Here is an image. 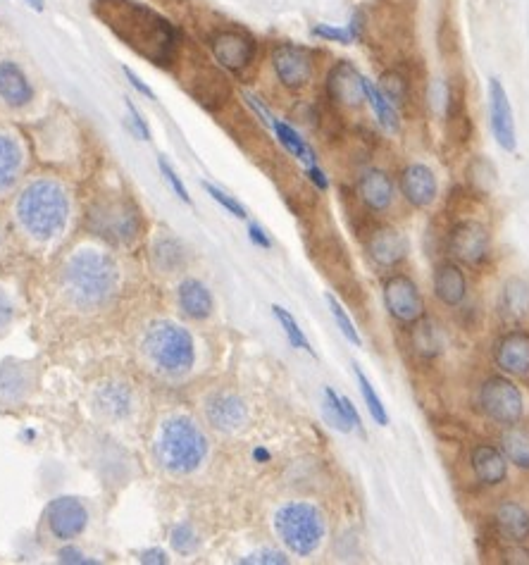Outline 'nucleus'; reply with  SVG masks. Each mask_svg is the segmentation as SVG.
Returning a JSON list of instances; mask_svg holds the SVG:
<instances>
[{
  "label": "nucleus",
  "instance_id": "obj_7",
  "mask_svg": "<svg viewBox=\"0 0 529 565\" xmlns=\"http://www.w3.org/2000/svg\"><path fill=\"white\" fill-rule=\"evenodd\" d=\"M89 227L96 237L112 244H132L141 234L139 208L129 201L96 203L89 213Z\"/></svg>",
  "mask_w": 529,
  "mask_h": 565
},
{
  "label": "nucleus",
  "instance_id": "obj_10",
  "mask_svg": "<svg viewBox=\"0 0 529 565\" xmlns=\"http://www.w3.org/2000/svg\"><path fill=\"white\" fill-rule=\"evenodd\" d=\"M491 234L479 220L456 222L448 234V253L465 265H482L489 258Z\"/></svg>",
  "mask_w": 529,
  "mask_h": 565
},
{
  "label": "nucleus",
  "instance_id": "obj_2",
  "mask_svg": "<svg viewBox=\"0 0 529 565\" xmlns=\"http://www.w3.org/2000/svg\"><path fill=\"white\" fill-rule=\"evenodd\" d=\"M62 284H65L67 296L77 306L96 308L115 296L117 284H120V270H117L115 260L105 253L79 251L65 265Z\"/></svg>",
  "mask_w": 529,
  "mask_h": 565
},
{
  "label": "nucleus",
  "instance_id": "obj_26",
  "mask_svg": "<svg viewBox=\"0 0 529 565\" xmlns=\"http://www.w3.org/2000/svg\"><path fill=\"white\" fill-rule=\"evenodd\" d=\"M499 310L506 320H525L529 315V282L522 277H510L501 289Z\"/></svg>",
  "mask_w": 529,
  "mask_h": 565
},
{
  "label": "nucleus",
  "instance_id": "obj_39",
  "mask_svg": "<svg viewBox=\"0 0 529 565\" xmlns=\"http://www.w3.org/2000/svg\"><path fill=\"white\" fill-rule=\"evenodd\" d=\"M155 263H158L160 270L172 272L174 268L182 265V248L174 239H160L155 244Z\"/></svg>",
  "mask_w": 529,
  "mask_h": 565
},
{
  "label": "nucleus",
  "instance_id": "obj_54",
  "mask_svg": "<svg viewBox=\"0 0 529 565\" xmlns=\"http://www.w3.org/2000/svg\"><path fill=\"white\" fill-rule=\"evenodd\" d=\"M520 544H513L510 546V551L506 554V561L510 563H529V554L525 549H518Z\"/></svg>",
  "mask_w": 529,
  "mask_h": 565
},
{
  "label": "nucleus",
  "instance_id": "obj_34",
  "mask_svg": "<svg viewBox=\"0 0 529 565\" xmlns=\"http://www.w3.org/2000/svg\"><path fill=\"white\" fill-rule=\"evenodd\" d=\"M356 380H358V387H360V394H363V399L367 403V411H370L372 418H375L377 425H382V427H387L389 425V413H387V408H384V403L382 399L377 396V391L375 387H372L370 380L365 377V372L356 368Z\"/></svg>",
  "mask_w": 529,
  "mask_h": 565
},
{
  "label": "nucleus",
  "instance_id": "obj_53",
  "mask_svg": "<svg viewBox=\"0 0 529 565\" xmlns=\"http://www.w3.org/2000/svg\"><path fill=\"white\" fill-rule=\"evenodd\" d=\"M139 561L146 563V565H151V563H167V556H165V551L151 549V551H143Z\"/></svg>",
  "mask_w": 529,
  "mask_h": 565
},
{
  "label": "nucleus",
  "instance_id": "obj_45",
  "mask_svg": "<svg viewBox=\"0 0 529 565\" xmlns=\"http://www.w3.org/2000/svg\"><path fill=\"white\" fill-rule=\"evenodd\" d=\"M241 563H265V565L275 563V565H284V563H289V558H286L282 551L265 549V551H255V554L241 558Z\"/></svg>",
  "mask_w": 529,
  "mask_h": 565
},
{
  "label": "nucleus",
  "instance_id": "obj_16",
  "mask_svg": "<svg viewBox=\"0 0 529 565\" xmlns=\"http://www.w3.org/2000/svg\"><path fill=\"white\" fill-rule=\"evenodd\" d=\"M494 363L510 377L529 375V332L513 329L506 332L494 346Z\"/></svg>",
  "mask_w": 529,
  "mask_h": 565
},
{
  "label": "nucleus",
  "instance_id": "obj_14",
  "mask_svg": "<svg viewBox=\"0 0 529 565\" xmlns=\"http://www.w3.org/2000/svg\"><path fill=\"white\" fill-rule=\"evenodd\" d=\"M489 122H491V132H494V139L499 141L503 151H515V146H518V136H515L513 105H510L508 93L496 77L489 82Z\"/></svg>",
  "mask_w": 529,
  "mask_h": 565
},
{
  "label": "nucleus",
  "instance_id": "obj_15",
  "mask_svg": "<svg viewBox=\"0 0 529 565\" xmlns=\"http://www.w3.org/2000/svg\"><path fill=\"white\" fill-rule=\"evenodd\" d=\"M327 93L336 105L346 108H358L365 98V77L360 74L351 62L341 60L327 74Z\"/></svg>",
  "mask_w": 529,
  "mask_h": 565
},
{
  "label": "nucleus",
  "instance_id": "obj_46",
  "mask_svg": "<svg viewBox=\"0 0 529 565\" xmlns=\"http://www.w3.org/2000/svg\"><path fill=\"white\" fill-rule=\"evenodd\" d=\"M244 101L248 103V108H251L253 113L258 115L260 120H263V122L267 124V127H272V124H275V117H272V113H270V110L265 108L263 101H260L258 96H253V93H248V91H246V93H244Z\"/></svg>",
  "mask_w": 529,
  "mask_h": 565
},
{
  "label": "nucleus",
  "instance_id": "obj_52",
  "mask_svg": "<svg viewBox=\"0 0 529 565\" xmlns=\"http://www.w3.org/2000/svg\"><path fill=\"white\" fill-rule=\"evenodd\" d=\"M306 175L310 177V182H313L317 189H322L325 191L327 186H329V182H327V177H325V172L320 170V167L317 165H308V170H306Z\"/></svg>",
  "mask_w": 529,
  "mask_h": 565
},
{
  "label": "nucleus",
  "instance_id": "obj_8",
  "mask_svg": "<svg viewBox=\"0 0 529 565\" xmlns=\"http://www.w3.org/2000/svg\"><path fill=\"white\" fill-rule=\"evenodd\" d=\"M479 408L496 425H513L525 413L522 391L508 377L494 375L479 387Z\"/></svg>",
  "mask_w": 529,
  "mask_h": 565
},
{
  "label": "nucleus",
  "instance_id": "obj_21",
  "mask_svg": "<svg viewBox=\"0 0 529 565\" xmlns=\"http://www.w3.org/2000/svg\"><path fill=\"white\" fill-rule=\"evenodd\" d=\"M205 418L217 432H234L248 418L246 403L234 394H215L205 406Z\"/></svg>",
  "mask_w": 529,
  "mask_h": 565
},
{
  "label": "nucleus",
  "instance_id": "obj_55",
  "mask_svg": "<svg viewBox=\"0 0 529 565\" xmlns=\"http://www.w3.org/2000/svg\"><path fill=\"white\" fill-rule=\"evenodd\" d=\"M253 458H255V461H258V463H267V461H270V451L255 449V451H253Z\"/></svg>",
  "mask_w": 529,
  "mask_h": 565
},
{
  "label": "nucleus",
  "instance_id": "obj_28",
  "mask_svg": "<svg viewBox=\"0 0 529 565\" xmlns=\"http://www.w3.org/2000/svg\"><path fill=\"white\" fill-rule=\"evenodd\" d=\"M501 451L506 453L508 463H513L515 468L529 470V425L527 422H513L506 425V430L501 434Z\"/></svg>",
  "mask_w": 529,
  "mask_h": 565
},
{
  "label": "nucleus",
  "instance_id": "obj_33",
  "mask_svg": "<svg viewBox=\"0 0 529 565\" xmlns=\"http://www.w3.org/2000/svg\"><path fill=\"white\" fill-rule=\"evenodd\" d=\"M322 413H325V420L334 430L339 432H351L353 430V422L348 418L346 408H344V399L332 387H325V403H322Z\"/></svg>",
  "mask_w": 529,
  "mask_h": 565
},
{
  "label": "nucleus",
  "instance_id": "obj_43",
  "mask_svg": "<svg viewBox=\"0 0 529 565\" xmlns=\"http://www.w3.org/2000/svg\"><path fill=\"white\" fill-rule=\"evenodd\" d=\"M313 34L320 36V39L325 41H334V43H341V46H348V43H353V34L344 27H332V24H315L313 27Z\"/></svg>",
  "mask_w": 529,
  "mask_h": 565
},
{
  "label": "nucleus",
  "instance_id": "obj_11",
  "mask_svg": "<svg viewBox=\"0 0 529 565\" xmlns=\"http://www.w3.org/2000/svg\"><path fill=\"white\" fill-rule=\"evenodd\" d=\"M272 70L282 86L298 91L313 79V58L306 48L294 46V43H277L272 48Z\"/></svg>",
  "mask_w": 529,
  "mask_h": 565
},
{
  "label": "nucleus",
  "instance_id": "obj_29",
  "mask_svg": "<svg viewBox=\"0 0 529 565\" xmlns=\"http://www.w3.org/2000/svg\"><path fill=\"white\" fill-rule=\"evenodd\" d=\"M96 401L98 408L115 420L127 418L129 411H132V391L124 384H105V387L98 389Z\"/></svg>",
  "mask_w": 529,
  "mask_h": 565
},
{
  "label": "nucleus",
  "instance_id": "obj_12",
  "mask_svg": "<svg viewBox=\"0 0 529 565\" xmlns=\"http://www.w3.org/2000/svg\"><path fill=\"white\" fill-rule=\"evenodd\" d=\"M210 51H213L215 60L222 67L232 72H244L246 67H251L255 58V41L253 36H248L246 31L224 29L217 31L210 41Z\"/></svg>",
  "mask_w": 529,
  "mask_h": 565
},
{
  "label": "nucleus",
  "instance_id": "obj_30",
  "mask_svg": "<svg viewBox=\"0 0 529 565\" xmlns=\"http://www.w3.org/2000/svg\"><path fill=\"white\" fill-rule=\"evenodd\" d=\"M413 349L425 358L439 356L444 349V337H441L437 322L425 318V315L418 322H413Z\"/></svg>",
  "mask_w": 529,
  "mask_h": 565
},
{
  "label": "nucleus",
  "instance_id": "obj_51",
  "mask_svg": "<svg viewBox=\"0 0 529 565\" xmlns=\"http://www.w3.org/2000/svg\"><path fill=\"white\" fill-rule=\"evenodd\" d=\"M248 237H251L253 244H258L260 248H270V246H272V241H270V237H267V234H265V229L258 227V225L248 227Z\"/></svg>",
  "mask_w": 529,
  "mask_h": 565
},
{
  "label": "nucleus",
  "instance_id": "obj_47",
  "mask_svg": "<svg viewBox=\"0 0 529 565\" xmlns=\"http://www.w3.org/2000/svg\"><path fill=\"white\" fill-rule=\"evenodd\" d=\"M127 113H129V117H132V124H134L136 134H139L143 141L151 139V129H148L146 120H143V115L139 113V110H136V105L132 101H127Z\"/></svg>",
  "mask_w": 529,
  "mask_h": 565
},
{
  "label": "nucleus",
  "instance_id": "obj_35",
  "mask_svg": "<svg viewBox=\"0 0 529 565\" xmlns=\"http://www.w3.org/2000/svg\"><path fill=\"white\" fill-rule=\"evenodd\" d=\"M194 96L201 101L203 105H208V108H217L224 98H227V84H224V79L220 74H208V82H201V79H196V86H194Z\"/></svg>",
  "mask_w": 529,
  "mask_h": 565
},
{
  "label": "nucleus",
  "instance_id": "obj_37",
  "mask_svg": "<svg viewBox=\"0 0 529 565\" xmlns=\"http://www.w3.org/2000/svg\"><path fill=\"white\" fill-rule=\"evenodd\" d=\"M379 89H382L384 96L389 98V103L394 108H403L408 101V82L403 74L398 72H384L382 79H379Z\"/></svg>",
  "mask_w": 529,
  "mask_h": 565
},
{
  "label": "nucleus",
  "instance_id": "obj_38",
  "mask_svg": "<svg viewBox=\"0 0 529 565\" xmlns=\"http://www.w3.org/2000/svg\"><path fill=\"white\" fill-rule=\"evenodd\" d=\"M24 387H27V380H24V372L17 368H5L0 372V401L12 403L20 401L24 396Z\"/></svg>",
  "mask_w": 529,
  "mask_h": 565
},
{
  "label": "nucleus",
  "instance_id": "obj_32",
  "mask_svg": "<svg viewBox=\"0 0 529 565\" xmlns=\"http://www.w3.org/2000/svg\"><path fill=\"white\" fill-rule=\"evenodd\" d=\"M365 98H367V103L372 105V110H375L379 124H382L384 129H389V132H396L398 110L389 103V98L384 96L382 89H379L375 82H370V79H365Z\"/></svg>",
  "mask_w": 529,
  "mask_h": 565
},
{
  "label": "nucleus",
  "instance_id": "obj_50",
  "mask_svg": "<svg viewBox=\"0 0 529 565\" xmlns=\"http://www.w3.org/2000/svg\"><path fill=\"white\" fill-rule=\"evenodd\" d=\"M58 558H60V563H74V565H77V563H93L82 554V551L72 549V546H65V549H62L58 554Z\"/></svg>",
  "mask_w": 529,
  "mask_h": 565
},
{
  "label": "nucleus",
  "instance_id": "obj_24",
  "mask_svg": "<svg viewBox=\"0 0 529 565\" xmlns=\"http://www.w3.org/2000/svg\"><path fill=\"white\" fill-rule=\"evenodd\" d=\"M494 527L506 542L525 544L529 539V513L515 501H503L494 511Z\"/></svg>",
  "mask_w": 529,
  "mask_h": 565
},
{
  "label": "nucleus",
  "instance_id": "obj_6",
  "mask_svg": "<svg viewBox=\"0 0 529 565\" xmlns=\"http://www.w3.org/2000/svg\"><path fill=\"white\" fill-rule=\"evenodd\" d=\"M277 535L286 549L296 556L315 554L317 546L325 539V518L315 506L294 501L277 511Z\"/></svg>",
  "mask_w": 529,
  "mask_h": 565
},
{
  "label": "nucleus",
  "instance_id": "obj_27",
  "mask_svg": "<svg viewBox=\"0 0 529 565\" xmlns=\"http://www.w3.org/2000/svg\"><path fill=\"white\" fill-rule=\"evenodd\" d=\"M24 167V153L22 146L17 144V139H12L10 134L0 132V194L10 191L20 179V172Z\"/></svg>",
  "mask_w": 529,
  "mask_h": 565
},
{
  "label": "nucleus",
  "instance_id": "obj_17",
  "mask_svg": "<svg viewBox=\"0 0 529 565\" xmlns=\"http://www.w3.org/2000/svg\"><path fill=\"white\" fill-rule=\"evenodd\" d=\"M367 256L372 258V263H377L379 268H396L398 263H403L408 256V241L401 232L394 227L379 225L367 234L365 241Z\"/></svg>",
  "mask_w": 529,
  "mask_h": 565
},
{
  "label": "nucleus",
  "instance_id": "obj_22",
  "mask_svg": "<svg viewBox=\"0 0 529 565\" xmlns=\"http://www.w3.org/2000/svg\"><path fill=\"white\" fill-rule=\"evenodd\" d=\"M434 294L444 306L458 308L468 296V277L458 263L446 260L434 270Z\"/></svg>",
  "mask_w": 529,
  "mask_h": 565
},
{
  "label": "nucleus",
  "instance_id": "obj_48",
  "mask_svg": "<svg viewBox=\"0 0 529 565\" xmlns=\"http://www.w3.org/2000/svg\"><path fill=\"white\" fill-rule=\"evenodd\" d=\"M124 77L129 79V84H132L134 89L141 93V96H146V98H151V101H155V93H153L151 86H148L146 82H143V79H141L139 74H136L134 70H129V67H124Z\"/></svg>",
  "mask_w": 529,
  "mask_h": 565
},
{
  "label": "nucleus",
  "instance_id": "obj_42",
  "mask_svg": "<svg viewBox=\"0 0 529 565\" xmlns=\"http://www.w3.org/2000/svg\"><path fill=\"white\" fill-rule=\"evenodd\" d=\"M203 186H205V191H208V194L213 196V201L220 203V206H222L224 210H229V213H232L234 217H239V220H246L248 215H246V210H244V206H241L239 201H234L232 196L224 194L222 189H217V186H213L210 182H205Z\"/></svg>",
  "mask_w": 529,
  "mask_h": 565
},
{
  "label": "nucleus",
  "instance_id": "obj_3",
  "mask_svg": "<svg viewBox=\"0 0 529 565\" xmlns=\"http://www.w3.org/2000/svg\"><path fill=\"white\" fill-rule=\"evenodd\" d=\"M17 222L31 239L48 241L58 237L70 215V201L65 189L51 179H39L29 184L17 198Z\"/></svg>",
  "mask_w": 529,
  "mask_h": 565
},
{
  "label": "nucleus",
  "instance_id": "obj_1",
  "mask_svg": "<svg viewBox=\"0 0 529 565\" xmlns=\"http://www.w3.org/2000/svg\"><path fill=\"white\" fill-rule=\"evenodd\" d=\"M98 15L132 51L153 65H170L177 31L165 17L134 0H98Z\"/></svg>",
  "mask_w": 529,
  "mask_h": 565
},
{
  "label": "nucleus",
  "instance_id": "obj_41",
  "mask_svg": "<svg viewBox=\"0 0 529 565\" xmlns=\"http://www.w3.org/2000/svg\"><path fill=\"white\" fill-rule=\"evenodd\" d=\"M170 542H172V546H174V551H177V554H191V551L196 549V544H198V539H196V532L191 530V525H186V523H182V525H177L172 530V537H170Z\"/></svg>",
  "mask_w": 529,
  "mask_h": 565
},
{
  "label": "nucleus",
  "instance_id": "obj_31",
  "mask_svg": "<svg viewBox=\"0 0 529 565\" xmlns=\"http://www.w3.org/2000/svg\"><path fill=\"white\" fill-rule=\"evenodd\" d=\"M272 129H275L279 144H282L286 151L294 155V158L303 160L306 165H315V151L308 146V141L303 139V136L298 134L294 127H291V124H286L282 120H275Z\"/></svg>",
  "mask_w": 529,
  "mask_h": 565
},
{
  "label": "nucleus",
  "instance_id": "obj_9",
  "mask_svg": "<svg viewBox=\"0 0 529 565\" xmlns=\"http://www.w3.org/2000/svg\"><path fill=\"white\" fill-rule=\"evenodd\" d=\"M382 296L389 315L401 325H413L425 315V298H422L418 284L408 275L396 272V275L384 279Z\"/></svg>",
  "mask_w": 529,
  "mask_h": 565
},
{
  "label": "nucleus",
  "instance_id": "obj_4",
  "mask_svg": "<svg viewBox=\"0 0 529 565\" xmlns=\"http://www.w3.org/2000/svg\"><path fill=\"white\" fill-rule=\"evenodd\" d=\"M155 456L160 468L170 475H191L208 456V439L194 420L177 415L163 422L155 439Z\"/></svg>",
  "mask_w": 529,
  "mask_h": 565
},
{
  "label": "nucleus",
  "instance_id": "obj_36",
  "mask_svg": "<svg viewBox=\"0 0 529 565\" xmlns=\"http://www.w3.org/2000/svg\"><path fill=\"white\" fill-rule=\"evenodd\" d=\"M272 313H275V318L279 320V325H282V329H284L286 339L291 341V346H294V349L313 353V346H310V341L306 339V334H303V329L298 327L296 318L289 313V310L282 308V306H272Z\"/></svg>",
  "mask_w": 529,
  "mask_h": 565
},
{
  "label": "nucleus",
  "instance_id": "obj_56",
  "mask_svg": "<svg viewBox=\"0 0 529 565\" xmlns=\"http://www.w3.org/2000/svg\"><path fill=\"white\" fill-rule=\"evenodd\" d=\"M24 3L31 5L36 12H43V0H24Z\"/></svg>",
  "mask_w": 529,
  "mask_h": 565
},
{
  "label": "nucleus",
  "instance_id": "obj_19",
  "mask_svg": "<svg viewBox=\"0 0 529 565\" xmlns=\"http://www.w3.org/2000/svg\"><path fill=\"white\" fill-rule=\"evenodd\" d=\"M0 101L12 110L34 101V86L22 67L12 60H0Z\"/></svg>",
  "mask_w": 529,
  "mask_h": 565
},
{
  "label": "nucleus",
  "instance_id": "obj_40",
  "mask_svg": "<svg viewBox=\"0 0 529 565\" xmlns=\"http://www.w3.org/2000/svg\"><path fill=\"white\" fill-rule=\"evenodd\" d=\"M327 303H329V310H332V315H334V322H336V325H339V329H341V334H344V337H346L348 341H351L353 346L363 344V341H360L358 329H356V325H353V320L348 318V313L344 310V306H341V303L336 301L334 296H327Z\"/></svg>",
  "mask_w": 529,
  "mask_h": 565
},
{
  "label": "nucleus",
  "instance_id": "obj_49",
  "mask_svg": "<svg viewBox=\"0 0 529 565\" xmlns=\"http://www.w3.org/2000/svg\"><path fill=\"white\" fill-rule=\"evenodd\" d=\"M12 315H15V310H12V303L10 298L0 291V332H5V329L10 327L12 322Z\"/></svg>",
  "mask_w": 529,
  "mask_h": 565
},
{
  "label": "nucleus",
  "instance_id": "obj_25",
  "mask_svg": "<svg viewBox=\"0 0 529 565\" xmlns=\"http://www.w3.org/2000/svg\"><path fill=\"white\" fill-rule=\"evenodd\" d=\"M177 301L182 313L191 320L210 318L215 310L213 294H210V289L205 287L203 282H198V279H184V282L179 284Z\"/></svg>",
  "mask_w": 529,
  "mask_h": 565
},
{
  "label": "nucleus",
  "instance_id": "obj_20",
  "mask_svg": "<svg viewBox=\"0 0 529 565\" xmlns=\"http://www.w3.org/2000/svg\"><path fill=\"white\" fill-rule=\"evenodd\" d=\"M470 465L477 482L484 487H496V484L506 482L508 477L506 453L491 444H477L470 453Z\"/></svg>",
  "mask_w": 529,
  "mask_h": 565
},
{
  "label": "nucleus",
  "instance_id": "obj_18",
  "mask_svg": "<svg viewBox=\"0 0 529 565\" xmlns=\"http://www.w3.org/2000/svg\"><path fill=\"white\" fill-rule=\"evenodd\" d=\"M398 186H401L403 198L415 208L432 206L439 191L434 172L422 163H410L408 167H403L401 177H398Z\"/></svg>",
  "mask_w": 529,
  "mask_h": 565
},
{
  "label": "nucleus",
  "instance_id": "obj_44",
  "mask_svg": "<svg viewBox=\"0 0 529 565\" xmlns=\"http://www.w3.org/2000/svg\"><path fill=\"white\" fill-rule=\"evenodd\" d=\"M158 167H160V172H163V179L167 184H170V189L174 191V194L179 196V201H184V203H191V196H189V191H186V186L182 179H179L177 172L172 170L170 163H167L165 158H160L158 160Z\"/></svg>",
  "mask_w": 529,
  "mask_h": 565
},
{
  "label": "nucleus",
  "instance_id": "obj_5",
  "mask_svg": "<svg viewBox=\"0 0 529 565\" xmlns=\"http://www.w3.org/2000/svg\"><path fill=\"white\" fill-rule=\"evenodd\" d=\"M141 349L143 356L148 358V363H151L155 370L172 377L189 372L196 360L194 337H191L182 325H174V322L167 320L153 322V325L146 329Z\"/></svg>",
  "mask_w": 529,
  "mask_h": 565
},
{
  "label": "nucleus",
  "instance_id": "obj_23",
  "mask_svg": "<svg viewBox=\"0 0 529 565\" xmlns=\"http://www.w3.org/2000/svg\"><path fill=\"white\" fill-rule=\"evenodd\" d=\"M358 196L372 213H384L394 203V179L384 170H367L358 179Z\"/></svg>",
  "mask_w": 529,
  "mask_h": 565
},
{
  "label": "nucleus",
  "instance_id": "obj_13",
  "mask_svg": "<svg viewBox=\"0 0 529 565\" xmlns=\"http://www.w3.org/2000/svg\"><path fill=\"white\" fill-rule=\"evenodd\" d=\"M48 530L55 539H74L79 537L89 525L86 506L74 496H60L46 508Z\"/></svg>",
  "mask_w": 529,
  "mask_h": 565
}]
</instances>
